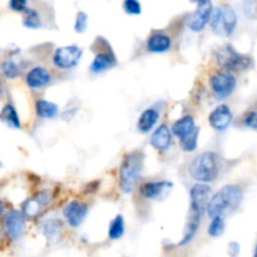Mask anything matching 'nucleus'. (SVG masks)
I'll return each instance as SVG.
<instances>
[{
	"mask_svg": "<svg viewBox=\"0 0 257 257\" xmlns=\"http://www.w3.org/2000/svg\"><path fill=\"white\" fill-rule=\"evenodd\" d=\"M172 182L168 181H153V182H146L141 186V195L147 200H165L172 191Z\"/></svg>",
	"mask_w": 257,
	"mask_h": 257,
	"instance_id": "nucleus-9",
	"label": "nucleus"
},
{
	"mask_svg": "<svg viewBox=\"0 0 257 257\" xmlns=\"http://www.w3.org/2000/svg\"><path fill=\"white\" fill-rule=\"evenodd\" d=\"M65 221L72 227H78L83 223L88 215V206L82 201H72L68 203L63 211Z\"/></svg>",
	"mask_w": 257,
	"mask_h": 257,
	"instance_id": "nucleus-11",
	"label": "nucleus"
},
{
	"mask_svg": "<svg viewBox=\"0 0 257 257\" xmlns=\"http://www.w3.org/2000/svg\"><path fill=\"white\" fill-rule=\"evenodd\" d=\"M232 112L225 104L216 107L208 115V123L215 131H226L232 122Z\"/></svg>",
	"mask_w": 257,
	"mask_h": 257,
	"instance_id": "nucleus-13",
	"label": "nucleus"
},
{
	"mask_svg": "<svg viewBox=\"0 0 257 257\" xmlns=\"http://www.w3.org/2000/svg\"><path fill=\"white\" fill-rule=\"evenodd\" d=\"M4 210H5V205H4V202H3V201L0 200V215H2V213L4 212Z\"/></svg>",
	"mask_w": 257,
	"mask_h": 257,
	"instance_id": "nucleus-35",
	"label": "nucleus"
},
{
	"mask_svg": "<svg viewBox=\"0 0 257 257\" xmlns=\"http://www.w3.org/2000/svg\"><path fill=\"white\" fill-rule=\"evenodd\" d=\"M171 45H172L171 38L162 33H156V34L151 35L147 40V49L153 53L167 52Z\"/></svg>",
	"mask_w": 257,
	"mask_h": 257,
	"instance_id": "nucleus-18",
	"label": "nucleus"
},
{
	"mask_svg": "<svg viewBox=\"0 0 257 257\" xmlns=\"http://www.w3.org/2000/svg\"><path fill=\"white\" fill-rule=\"evenodd\" d=\"M28 0H10V8L15 12H25L27 10Z\"/></svg>",
	"mask_w": 257,
	"mask_h": 257,
	"instance_id": "nucleus-32",
	"label": "nucleus"
},
{
	"mask_svg": "<svg viewBox=\"0 0 257 257\" xmlns=\"http://www.w3.org/2000/svg\"><path fill=\"white\" fill-rule=\"evenodd\" d=\"M123 233H124V220H123V216L118 215L110 222L109 230H108V236H109L110 240H118V238L122 237Z\"/></svg>",
	"mask_w": 257,
	"mask_h": 257,
	"instance_id": "nucleus-24",
	"label": "nucleus"
},
{
	"mask_svg": "<svg viewBox=\"0 0 257 257\" xmlns=\"http://www.w3.org/2000/svg\"><path fill=\"white\" fill-rule=\"evenodd\" d=\"M124 10L125 13L131 15H138L142 12V8H141V3L138 0H124Z\"/></svg>",
	"mask_w": 257,
	"mask_h": 257,
	"instance_id": "nucleus-29",
	"label": "nucleus"
},
{
	"mask_svg": "<svg viewBox=\"0 0 257 257\" xmlns=\"http://www.w3.org/2000/svg\"><path fill=\"white\" fill-rule=\"evenodd\" d=\"M143 162L145 155L141 151H133L125 155L119 170V186L123 192H132L143 170Z\"/></svg>",
	"mask_w": 257,
	"mask_h": 257,
	"instance_id": "nucleus-4",
	"label": "nucleus"
},
{
	"mask_svg": "<svg viewBox=\"0 0 257 257\" xmlns=\"http://www.w3.org/2000/svg\"><path fill=\"white\" fill-rule=\"evenodd\" d=\"M221 157L215 152H203L195 158L190 173L198 183L213 182L220 175Z\"/></svg>",
	"mask_w": 257,
	"mask_h": 257,
	"instance_id": "nucleus-3",
	"label": "nucleus"
},
{
	"mask_svg": "<svg viewBox=\"0 0 257 257\" xmlns=\"http://www.w3.org/2000/svg\"><path fill=\"white\" fill-rule=\"evenodd\" d=\"M242 123L245 127L257 131V110L256 109L247 110V112L243 114Z\"/></svg>",
	"mask_w": 257,
	"mask_h": 257,
	"instance_id": "nucleus-28",
	"label": "nucleus"
},
{
	"mask_svg": "<svg viewBox=\"0 0 257 257\" xmlns=\"http://www.w3.org/2000/svg\"><path fill=\"white\" fill-rule=\"evenodd\" d=\"M2 168H3V162H2V161H0V170H2Z\"/></svg>",
	"mask_w": 257,
	"mask_h": 257,
	"instance_id": "nucleus-38",
	"label": "nucleus"
},
{
	"mask_svg": "<svg viewBox=\"0 0 257 257\" xmlns=\"http://www.w3.org/2000/svg\"><path fill=\"white\" fill-rule=\"evenodd\" d=\"M223 232H225V218L221 217V216L213 217L210 226H208V235L212 236V237H220Z\"/></svg>",
	"mask_w": 257,
	"mask_h": 257,
	"instance_id": "nucleus-26",
	"label": "nucleus"
},
{
	"mask_svg": "<svg viewBox=\"0 0 257 257\" xmlns=\"http://www.w3.org/2000/svg\"><path fill=\"white\" fill-rule=\"evenodd\" d=\"M211 188L206 183H197L193 186L190 191L191 206L190 216H188L187 225L185 227V235L181 245H186L195 237L198 227H200L201 218H202L205 211H207V205L210 202Z\"/></svg>",
	"mask_w": 257,
	"mask_h": 257,
	"instance_id": "nucleus-1",
	"label": "nucleus"
},
{
	"mask_svg": "<svg viewBox=\"0 0 257 257\" xmlns=\"http://www.w3.org/2000/svg\"><path fill=\"white\" fill-rule=\"evenodd\" d=\"M50 73L48 72L45 68L43 67H34L28 72L27 77H25V82L33 89H38V88H43L47 84H49Z\"/></svg>",
	"mask_w": 257,
	"mask_h": 257,
	"instance_id": "nucleus-15",
	"label": "nucleus"
},
{
	"mask_svg": "<svg viewBox=\"0 0 257 257\" xmlns=\"http://www.w3.org/2000/svg\"><path fill=\"white\" fill-rule=\"evenodd\" d=\"M212 7L210 5H200L197 8L195 13H193L192 18H191L190 22V29L192 32H201L203 30V28L207 25V23L210 22L211 18H212Z\"/></svg>",
	"mask_w": 257,
	"mask_h": 257,
	"instance_id": "nucleus-14",
	"label": "nucleus"
},
{
	"mask_svg": "<svg viewBox=\"0 0 257 257\" xmlns=\"http://www.w3.org/2000/svg\"><path fill=\"white\" fill-rule=\"evenodd\" d=\"M211 88L218 99L227 98L236 88V78L230 72H217L211 77Z\"/></svg>",
	"mask_w": 257,
	"mask_h": 257,
	"instance_id": "nucleus-7",
	"label": "nucleus"
},
{
	"mask_svg": "<svg viewBox=\"0 0 257 257\" xmlns=\"http://www.w3.org/2000/svg\"><path fill=\"white\" fill-rule=\"evenodd\" d=\"M3 95V87H2V83H0V97Z\"/></svg>",
	"mask_w": 257,
	"mask_h": 257,
	"instance_id": "nucleus-36",
	"label": "nucleus"
},
{
	"mask_svg": "<svg viewBox=\"0 0 257 257\" xmlns=\"http://www.w3.org/2000/svg\"><path fill=\"white\" fill-rule=\"evenodd\" d=\"M82 54V49L77 45L60 47L55 50L53 62L60 69H70V68H74L80 62Z\"/></svg>",
	"mask_w": 257,
	"mask_h": 257,
	"instance_id": "nucleus-8",
	"label": "nucleus"
},
{
	"mask_svg": "<svg viewBox=\"0 0 257 257\" xmlns=\"http://www.w3.org/2000/svg\"><path fill=\"white\" fill-rule=\"evenodd\" d=\"M0 72L8 79H15L22 73V64L15 58H9L0 64Z\"/></svg>",
	"mask_w": 257,
	"mask_h": 257,
	"instance_id": "nucleus-22",
	"label": "nucleus"
},
{
	"mask_svg": "<svg viewBox=\"0 0 257 257\" xmlns=\"http://www.w3.org/2000/svg\"><path fill=\"white\" fill-rule=\"evenodd\" d=\"M0 119H2L3 122L10 128H15V130H18V128L22 127L19 114H18L14 105L10 104V103H8V104H5L4 107H3L2 112H0Z\"/></svg>",
	"mask_w": 257,
	"mask_h": 257,
	"instance_id": "nucleus-21",
	"label": "nucleus"
},
{
	"mask_svg": "<svg viewBox=\"0 0 257 257\" xmlns=\"http://www.w3.org/2000/svg\"><path fill=\"white\" fill-rule=\"evenodd\" d=\"M196 130L195 120L191 115H185V117L180 118L178 120H176L172 125V133L178 137L180 140L185 138L186 136H188L190 133H192Z\"/></svg>",
	"mask_w": 257,
	"mask_h": 257,
	"instance_id": "nucleus-19",
	"label": "nucleus"
},
{
	"mask_svg": "<svg viewBox=\"0 0 257 257\" xmlns=\"http://www.w3.org/2000/svg\"><path fill=\"white\" fill-rule=\"evenodd\" d=\"M4 228L12 240L17 241L25 231V216L18 210H12L5 215Z\"/></svg>",
	"mask_w": 257,
	"mask_h": 257,
	"instance_id": "nucleus-10",
	"label": "nucleus"
},
{
	"mask_svg": "<svg viewBox=\"0 0 257 257\" xmlns=\"http://www.w3.org/2000/svg\"><path fill=\"white\" fill-rule=\"evenodd\" d=\"M198 135H200V130L196 128L192 133H190V135L186 136L185 138L180 140L182 150L186 151V152H192V151H195L196 147H197Z\"/></svg>",
	"mask_w": 257,
	"mask_h": 257,
	"instance_id": "nucleus-27",
	"label": "nucleus"
},
{
	"mask_svg": "<svg viewBox=\"0 0 257 257\" xmlns=\"http://www.w3.org/2000/svg\"><path fill=\"white\" fill-rule=\"evenodd\" d=\"M237 24V15L230 5H221L216 8L211 18V28L218 37H228L235 30Z\"/></svg>",
	"mask_w": 257,
	"mask_h": 257,
	"instance_id": "nucleus-5",
	"label": "nucleus"
},
{
	"mask_svg": "<svg viewBox=\"0 0 257 257\" xmlns=\"http://www.w3.org/2000/svg\"><path fill=\"white\" fill-rule=\"evenodd\" d=\"M49 202V196L47 192H40L33 196L32 198H28L22 206V212L25 216V218H37L45 206Z\"/></svg>",
	"mask_w": 257,
	"mask_h": 257,
	"instance_id": "nucleus-12",
	"label": "nucleus"
},
{
	"mask_svg": "<svg viewBox=\"0 0 257 257\" xmlns=\"http://www.w3.org/2000/svg\"><path fill=\"white\" fill-rule=\"evenodd\" d=\"M172 143V135L166 124L160 125L151 137V145L158 151H167Z\"/></svg>",
	"mask_w": 257,
	"mask_h": 257,
	"instance_id": "nucleus-16",
	"label": "nucleus"
},
{
	"mask_svg": "<svg viewBox=\"0 0 257 257\" xmlns=\"http://www.w3.org/2000/svg\"><path fill=\"white\" fill-rule=\"evenodd\" d=\"M242 201V191L236 185H227L213 195L207 205V213L211 218L225 217L237 210Z\"/></svg>",
	"mask_w": 257,
	"mask_h": 257,
	"instance_id": "nucleus-2",
	"label": "nucleus"
},
{
	"mask_svg": "<svg viewBox=\"0 0 257 257\" xmlns=\"http://www.w3.org/2000/svg\"><path fill=\"white\" fill-rule=\"evenodd\" d=\"M35 110L40 118L49 119V118H54L57 115L58 105L55 103L49 102V100L38 99L35 103Z\"/></svg>",
	"mask_w": 257,
	"mask_h": 257,
	"instance_id": "nucleus-23",
	"label": "nucleus"
},
{
	"mask_svg": "<svg viewBox=\"0 0 257 257\" xmlns=\"http://www.w3.org/2000/svg\"><path fill=\"white\" fill-rule=\"evenodd\" d=\"M253 257H257V245H256V248H255V253H253Z\"/></svg>",
	"mask_w": 257,
	"mask_h": 257,
	"instance_id": "nucleus-37",
	"label": "nucleus"
},
{
	"mask_svg": "<svg viewBox=\"0 0 257 257\" xmlns=\"http://www.w3.org/2000/svg\"><path fill=\"white\" fill-rule=\"evenodd\" d=\"M60 225L57 222V221L52 220L45 222L44 225V233L48 238H53L58 233V230H59Z\"/></svg>",
	"mask_w": 257,
	"mask_h": 257,
	"instance_id": "nucleus-31",
	"label": "nucleus"
},
{
	"mask_svg": "<svg viewBox=\"0 0 257 257\" xmlns=\"http://www.w3.org/2000/svg\"><path fill=\"white\" fill-rule=\"evenodd\" d=\"M23 24L30 29H37L40 27L42 22H40L39 13L34 9H27L24 12V19H23Z\"/></svg>",
	"mask_w": 257,
	"mask_h": 257,
	"instance_id": "nucleus-25",
	"label": "nucleus"
},
{
	"mask_svg": "<svg viewBox=\"0 0 257 257\" xmlns=\"http://www.w3.org/2000/svg\"><path fill=\"white\" fill-rule=\"evenodd\" d=\"M87 22H88V15L85 13L79 12L77 14V18H75V24L74 29L77 33H83L87 28Z\"/></svg>",
	"mask_w": 257,
	"mask_h": 257,
	"instance_id": "nucleus-30",
	"label": "nucleus"
},
{
	"mask_svg": "<svg viewBox=\"0 0 257 257\" xmlns=\"http://www.w3.org/2000/svg\"><path fill=\"white\" fill-rule=\"evenodd\" d=\"M115 65V58L110 52H99L90 64V70L93 73H102L104 70L110 69Z\"/></svg>",
	"mask_w": 257,
	"mask_h": 257,
	"instance_id": "nucleus-17",
	"label": "nucleus"
},
{
	"mask_svg": "<svg viewBox=\"0 0 257 257\" xmlns=\"http://www.w3.org/2000/svg\"><path fill=\"white\" fill-rule=\"evenodd\" d=\"M158 117H160L158 110L153 109V108H148V109H146L145 112L140 115V118H138V123H137L138 130L143 133L150 132V131L155 127L156 123H157Z\"/></svg>",
	"mask_w": 257,
	"mask_h": 257,
	"instance_id": "nucleus-20",
	"label": "nucleus"
},
{
	"mask_svg": "<svg viewBox=\"0 0 257 257\" xmlns=\"http://www.w3.org/2000/svg\"><path fill=\"white\" fill-rule=\"evenodd\" d=\"M216 60L222 68L228 72H243L252 64V60L248 55L240 54L231 45L221 48L216 54Z\"/></svg>",
	"mask_w": 257,
	"mask_h": 257,
	"instance_id": "nucleus-6",
	"label": "nucleus"
},
{
	"mask_svg": "<svg viewBox=\"0 0 257 257\" xmlns=\"http://www.w3.org/2000/svg\"><path fill=\"white\" fill-rule=\"evenodd\" d=\"M197 4L198 7H200V5H210L211 0H197Z\"/></svg>",
	"mask_w": 257,
	"mask_h": 257,
	"instance_id": "nucleus-34",
	"label": "nucleus"
},
{
	"mask_svg": "<svg viewBox=\"0 0 257 257\" xmlns=\"http://www.w3.org/2000/svg\"><path fill=\"white\" fill-rule=\"evenodd\" d=\"M228 252H230V255L232 257H236L238 255V252H240V245L237 242H231L228 245Z\"/></svg>",
	"mask_w": 257,
	"mask_h": 257,
	"instance_id": "nucleus-33",
	"label": "nucleus"
}]
</instances>
